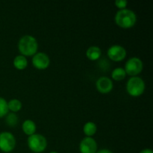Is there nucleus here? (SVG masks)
Here are the masks:
<instances>
[{
  "instance_id": "obj_1",
  "label": "nucleus",
  "mask_w": 153,
  "mask_h": 153,
  "mask_svg": "<svg viewBox=\"0 0 153 153\" xmlns=\"http://www.w3.org/2000/svg\"><path fill=\"white\" fill-rule=\"evenodd\" d=\"M114 19L119 26L124 28H128L135 25L137 22V16L133 10L124 8L117 12Z\"/></svg>"
},
{
  "instance_id": "obj_2",
  "label": "nucleus",
  "mask_w": 153,
  "mask_h": 153,
  "mask_svg": "<svg viewBox=\"0 0 153 153\" xmlns=\"http://www.w3.org/2000/svg\"><path fill=\"white\" fill-rule=\"evenodd\" d=\"M18 48L24 56H31L37 53L38 43L35 37L31 35H24L19 39Z\"/></svg>"
},
{
  "instance_id": "obj_3",
  "label": "nucleus",
  "mask_w": 153,
  "mask_h": 153,
  "mask_svg": "<svg viewBox=\"0 0 153 153\" xmlns=\"http://www.w3.org/2000/svg\"><path fill=\"white\" fill-rule=\"evenodd\" d=\"M126 90L128 94L131 97H139L144 92V81L138 76H133L127 82Z\"/></svg>"
},
{
  "instance_id": "obj_4",
  "label": "nucleus",
  "mask_w": 153,
  "mask_h": 153,
  "mask_svg": "<svg viewBox=\"0 0 153 153\" xmlns=\"http://www.w3.org/2000/svg\"><path fill=\"white\" fill-rule=\"evenodd\" d=\"M28 146L32 152L40 153L43 152L47 146V140L46 137L40 134H34L28 137Z\"/></svg>"
},
{
  "instance_id": "obj_5",
  "label": "nucleus",
  "mask_w": 153,
  "mask_h": 153,
  "mask_svg": "<svg viewBox=\"0 0 153 153\" xmlns=\"http://www.w3.org/2000/svg\"><path fill=\"white\" fill-rule=\"evenodd\" d=\"M16 146V139L10 132L3 131L0 133V149L4 152H10Z\"/></svg>"
},
{
  "instance_id": "obj_6",
  "label": "nucleus",
  "mask_w": 153,
  "mask_h": 153,
  "mask_svg": "<svg viewBox=\"0 0 153 153\" xmlns=\"http://www.w3.org/2000/svg\"><path fill=\"white\" fill-rule=\"evenodd\" d=\"M143 64L141 60L137 57L128 59L125 64V71L126 74L131 76H136L143 70Z\"/></svg>"
},
{
  "instance_id": "obj_7",
  "label": "nucleus",
  "mask_w": 153,
  "mask_h": 153,
  "mask_svg": "<svg viewBox=\"0 0 153 153\" xmlns=\"http://www.w3.org/2000/svg\"><path fill=\"white\" fill-rule=\"evenodd\" d=\"M109 58L114 61H121L126 56V50L120 45H113L108 49Z\"/></svg>"
},
{
  "instance_id": "obj_8",
  "label": "nucleus",
  "mask_w": 153,
  "mask_h": 153,
  "mask_svg": "<svg viewBox=\"0 0 153 153\" xmlns=\"http://www.w3.org/2000/svg\"><path fill=\"white\" fill-rule=\"evenodd\" d=\"M81 153H96L97 152V143L94 138L86 137L83 138L79 145Z\"/></svg>"
},
{
  "instance_id": "obj_9",
  "label": "nucleus",
  "mask_w": 153,
  "mask_h": 153,
  "mask_svg": "<svg viewBox=\"0 0 153 153\" xmlns=\"http://www.w3.org/2000/svg\"><path fill=\"white\" fill-rule=\"evenodd\" d=\"M32 64L39 70H44L49 67L50 60L49 56L44 52H37L32 58Z\"/></svg>"
},
{
  "instance_id": "obj_10",
  "label": "nucleus",
  "mask_w": 153,
  "mask_h": 153,
  "mask_svg": "<svg viewBox=\"0 0 153 153\" xmlns=\"http://www.w3.org/2000/svg\"><path fill=\"white\" fill-rule=\"evenodd\" d=\"M97 88L102 94H108L113 89V82L110 78L107 76H102L97 80Z\"/></svg>"
},
{
  "instance_id": "obj_11",
  "label": "nucleus",
  "mask_w": 153,
  "mask_h": 153,
  "mask_svg": "<svg viewBox=\"0 0 153 153\" xmlns=\"http://www.w3.org/2000/svg\"><path fill=\"white\" fill-rule=\"evenodd\" d=\"M102 51L99 46H90L86 51V55L88 58H89L91 61H95L100 58L101 56Z\"/></svg>"
},
{
  "instance_id": "obj_12",
  "label": "nucleus",
  "mask_w": 153,
  "mask_h": 153,
  "mask_svg": "<svg viewBox=\"0 0 153 153\" xmlns=\"http://www.w3.org/2000/svg\"><path fill=\"white\" fill-rule=\"evenodd\" d=\"M22 131L27 135H32L36 131V124L31 120H26L23 122L22 126Z\"/></svg>"
},
{
  "instance_id": "obj_13",
  "label": "nucleus",
  "mask_w": 153,
  "mask_h": 153,
  "mask_svg": "<svg viewBox=\"0 0 153 153\" xmlns=\"http://www.w3.org/2000/svg\"><path fill=\"white\" fill-rule=\"evenodd\" d=\"M28 65V61L24 55H17L13 59V66L18 70H23Z\"/></svg>"
},
{
  "instance_id": "obj_14",
  "label": "nucleus",
  "mask_w": 153,
  "mask_h": 153,
  "mask_svg": "<svg viewBox=\"0 0 153 153\" xmlns=\"http://www.w3.org/2000/svg\"><path fill=\"white\" fill-rule=\"evenodd\" d=\"M97 125L94 122H88L85 124L83 128L84 133L87 135V137H91L97 132Z\"/></svg>"
},
{
  "instance_id": "obj_15",
  "label": "nucleus",
  "mask_w": 153,
  "mask_h": 153,
  "mask_svg": "<svg viewBox=\"0 0 153 153\" xmlns=\"http://www.w3.org/2000/svg\"><path fill=\"white\" fill-rule=\"evenodd\" d=\"M126 76V73L125 70L122 67L115 68L111 73L112 79L116 81L123 80V79H125Z\"/></svg>"
},
{
  "instance_id": "obj_16",
  "label": "nucleus",
  "mask_w": 153,
  "mask_h": 153,
  "mask_svg": "<svg viewBox=\"0 0 153 153\" xmlns=\"http://www.w3.org/2000/svg\"><path fill=\"white\" fill-rule=\"evenodd\" d=\"M7 107L9 110L13 112L19 111L22 108V102L19 100L13 99L7 102Z\"/></svg>"
},
{
  "instance_id": "obj_17",
  "label": "nucleus",
  "mask_w": 153,
  "mask_h": 153,
  "mask_svg": "<svg viewBox=\"0 0 153 153\" xmlns=\"http://www.w3.org/2000/svg\"><path fill=\"white\" fill-rule=\"evenodd\" d=\"M7 102L2 97H0V118L3 117L8 113Z\"/></svg>"
},
{
  "instance_id": "obj_18",
  "label": "nucleus",
  "mask_w": 153,
  "mask_h": 153,
  "mask_svg": "<svg viewBox=\"0 0 153 153\" xmlns=\"http://www.w3.org/2000/svg\"><path fill=\"white\" fill-rule=\"evenodd\" d=\"M18 117L15 114L10 113L6 117V123L9 126H15L18 123Z\"/></svg>"
},
{
  "instance_id": "obj_19",
  "label": "nucleus",
  "mask_w": 153,
  "mask_h": 153,
  "mask_svg": "<svg viewBox=\"0 0 153 153\" xmlns=\"http://www.w3.org/2000/svg\"><path fill=\"white\" fill-rule=\"evenodd\" d=\"M115 4L117 7L121 9H124L126 8V7L128 4V1L126 0H116L115 1Z\"/></svg>"
},
{
  "instance_id": "obj_20",
  "label": "nucleus",
  "mask_w": 153,
  "mask_h": 153,
  "mask_svg": "<svg viewBox=\"0 0 153 153\" xmlns=\"http://www.w3.org/2000/svg\"><path fill=\"white\" fill-rule=\"evenodd\" d=\"M96 153H113L111 150L107 149H100V151H97Z\"/></svg>"
},
{
  "instance_id": "obj_21",
  "label": "nucleus",
  "mask_w": 153,
  "mask_h": 153,
  "mask_svg": "<svg viewBox=\"0 0 153 153\" xmlns=\"http://www.w3.org/2000/svg\"><path fill=\"white\" fill-rule=\"evenodd\" d=\"M140 153H153V152L151 149H144L140 151Z\"/></svg>"
},
{
  "instance_id": "obj_22",
  "label": "nucleus",
  "mask_w": 153,
  "mask_h": 153,
  "mask_svg": "<svg viewBox=\"0 0 153 153\" xmlns=\"http://www.w3.org/2000/svg\"><path fill=\"white\" fill-rule=\"evenodd\" d=\"M49 153H58V152H55V151H53V152H50Z\"/></svg>"
}]
</instances>
